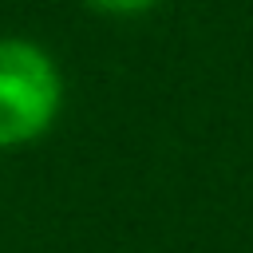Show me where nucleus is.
<instances>
[{
  "mask_svg": "<svg viewBox=\"0 0 253 253\" xmlns=\"http://www.w3.org/2000/svg\"><path fill=\"white\" fill-rule=\"evenodd\" d=\"M63 111V71L28 36H0V150L43 138Z\"/></svg>",
  "mask_w": 253,
  "mask_h": 253,
  "instance_id": "f257e3e1",
  "label": "nucleus"
},
{
  "mask_svg": "<svg viewBox=\"0 0 253 253\" xmlns=\"http://www.w3.org/2000/svg\"><path fill=\"white\" fill-rule=\"evenodd\" d=\"M83 4L99 16H111V20H138V16L154 12L162 0H83Z\"/></svg>",
  "mask_w": 253,
  "mask_h": 253,
  "instance_id": "f03ea898",
  "label": "nucleus"
}]
</instances>
